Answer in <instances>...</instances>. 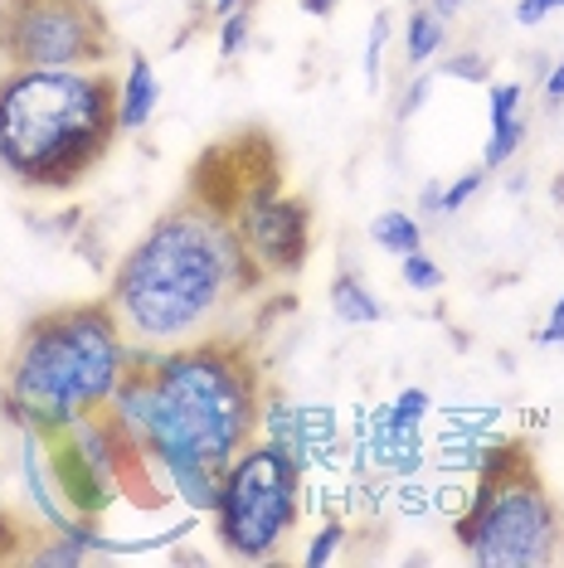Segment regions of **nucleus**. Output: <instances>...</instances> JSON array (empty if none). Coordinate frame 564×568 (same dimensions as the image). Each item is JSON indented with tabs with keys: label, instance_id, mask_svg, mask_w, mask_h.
Returning a JSON list of instances; mask_svg holds the SVG:
<instances>
[{
	"label": "nucleus",
	"instance_id": "aec40b11",
	"mask_svg": "<svg viewBox=\"0 0 564 568\" xmlns=\"http://www.w3.org/2000/svg\"><path fill=\"white\" fill-rule=\"evenodd\" d=\"M384 44H390V10H375V20H370V34H365V54H361V69H365V83L370 88H380Z\"/></svg>",
	"mask_w": 564,
	"mask_h": 568
},
{
	"label": "nucleus",
	"instance_id": "bb28decb",
	"mask_svg": "<svg viewBox=\"0 0 564 568\" xmlns=\"http://www.w3.org/2000/svg\"><path fill=\"white\" fill-rule=\"evenodd\" d=\"M545 98H550V102H564V59L545 73Z\"/></svg>",
	"mask_w": 564,
	"mask_h": 568
},
{
	"label": "nucleus",
	"instance_id": "2eb2a0df",
	"mask_svg": "<svg viewBox=\"0 0 564 568\" xmlns=\"http://www.w3.org/2000/svg\"><path fill=\"white\" fill-rule=\"evenodd\" d=\"M326 302H331V312H336V321H345V326H380V321H384V302L355 273H336V277H331Z\"/></svg>",
	"mask_w": 564,
	"mask_h": 568
},
{
	"label": "nucleus",
	"instance_id": "cd10ccee",
	"mask_svg": "<svg viewBox=\"0 0 564 568\" xmlns=\"http://www.w3.org/2000/svg\"><path fill=\"white\" fill-rule=\"evenodd\" d=\"M341 0H302V16H312V20H326L331 10H336Z\"/></svg>",
	"mask_w": 564,
	"mask_h": 568
},
{
	"label": "nucleus",
	"instance_id": "a211bd4d",
	"mask_svg": "<svg viewBox=\"0 0 564 568\" xmlns=\"http://www.w3.org/2000/svg\"><path fill=\"white\" fill-rule=\"evenodd\" d=\"M249 30H253V10L239 6L229 10V16H220V59H239L243 49H249Z\"/></svg>",
	"mask_w": 564,
	"mask_h": 568
},
{
	"label": "nucleus",
	"instance_id": "0eeeda50",
	"mask_svg": "<svg viewBox=\"0 0 564 568\" xmlns=\"http://www.w3.org/2000/svg\"><path fill=\"white\" fill-rule=\"evenodd\" d=\"M118 54L102 0H0L6 69H108Z\"/></svg>",
	"mask_w": 564,
	"mask_h": 568
},
{
	"label": "nucleus",
	"instance_id": "4468645a",
	"mask_svg": "<svg viewBox=\"0 0 564 568\" xmlns=\"http://www.w3.org/2000/svg\"><path fill=\"white\" fill-rule=\"evenodd\" d=\"M443 44H447V20L423 0L404 20V63L409 69H423V63H433L443 54Z\"/></svg>",
	"mask_w": 564,
	"mask_h": 568
},
{
	"label": "nucleus",
	"instance_id": "f8f14e48",
	"mask_svg": "<svg viewBox=\"0 0 564 568\" xmlns=\"http://www.w3.org/2000/svg\"><path fill=\"white\" fill-rule=\"evenodd\" d=\"M521 102H525V88L521 83H492V136H486V151H482L486 171L506 165L521 151V141H525Z\"/></svg>",
	"mask_w": 564,
	"mask_h": 568
},
{
	"label": "nucleus",
	"instance_id": "a878e982",
	"mask_svg": "<svg viewBox=\"0 0 564 568\" xmlns=\"http://www.w3.org/2000/svg\"><path fill=\"white\" fill-rule=\"evenodd\" d=\"M419 214H443V185H439V180H433V185H423Z\"/></svg>",
	"mask_w": 564,
	"mask_h": 568
},
{
	"label": "nucleus",
	"instance_id": "b1692460",
	"mask_svg": "<svg viewBox=\"0 0 564 568\" xmlns=\"http://www.w3.org/2000/svg\"><path fill=\"white\" fill-rule=\"evenodd\" d=\"M429 93H433V73H419V79L404 88L400 108H394V112H400V122H409V118H414V112L423 108V102H429Z\"/></svg>",
	"mask_w": 564,
	"mask_h": 568
},
{
	"label": "nucleus",
	"instance_id": "c756f323",
	"mask_svg": "<svg viewBox=\"0 0 564 568\" xmlns=\"http://www.w3.org/2000/svg\"><path fill=\"white\" fill-rule=\"evenodd\" d=\"M239 6H249V0H214V16H229V10H239Z\"/></svg>",
	"mask_w": 564,
	"mask_h": 568
},
{
	"label": "nucleus",
	"instance_id": "7c9ffc66",
	"mask_svg": "<svg viewBox=\"0 0 564 568\" xmlns=\"http://www.w3.org/2000/svg\"><path fill=\"white\" fill-rule=\"evenodd\" d=\"M0 510H6V490H0Z\"/></svg>",
	"mask_w": 564,
	"mask_h": 568
},
{
	"label": "nucleus",
	"instance_id": "c85d7f7f",
	"mask_svg": "<svg viewBox=\"0 0 564 568\" xmlns=\"http://www.w3.org/2000/svg\"><path fill=\"white\" fill-rule=\"evenodd\" d=\"M429 6H433V10H439V16H443V20H447V16H457V10H463V6H467V0H429Z\"/></svg>",
	"mask_w": 564,
	"mask_h": 568
},
{
	"label": "nucleus",
	"instance_id": "423d86ee",
	"mask_svg": "<svg viewBox=\"0 0 564 568\" xmlns=\"http://www.w3.org/2000/svg\"><path fill=\"white\" fill-rule=\"evenodd\" d=\"M302 515V462L273 437H253L224 467L214 539L243 564H268L288 549Z\"/></svg>",
	"mask_w": 564,
	"mask_h": 568
},
{
	"label": "nucleus",
	"instance_id": "9b49d317",
	"mask_svg": "<svg viewBox=\"0 0 564 568\" xmlns=\"http://www.w3.org/2000/svg\"><path fill=\"white\" fill-rule=\"evenodd\" d=\"M161 108V83H157V69H151V59L132 49L127 54V73H122V93H118V126L127 136L147 132V122L157 118Z\"/></svg>",
	"mask_w": 564,
	"mask_h": 568
},
{
	"label": "nucleus",
	"instance_id": "6ab92c4d",
	"mask_svg": "<svg viewBox=\"0 0 564 568\" xmlns=\"http://www.w3.org/2000/svg\"><path fill=\"white\" fill-rule=\"evenodd\" d=\"M341 539H345V525L336 520V515H331V520L316 525V535H312V545H306L302 564H306V568H326V564L341 554Z\"/></svg>",
	"mask_w": 564,
	"mask_h": 568
},
{
	"label": "nucleus",
	"instance_id": "6e6552de",
	"mask_svg": "<svg viewBox=\"0 0 564 568\" xmlns=\"http://www.w3.org/2000/svg\"><path fill=\"white\" fill-rule=\"evenodd\" d=\"M234 224H239L243 243H249L253 263L268 273V282L302 273L306 253H312V210H306V200L273 185V190H263V195L243 200Z\"/></svg>",
	"mask_w": 564,
	"mask_h": 568
},
{
	"label": "nucleus",
	"instance_id": "1a4fd4ad",
	"mask_svg": "<svg viewBox=\"0 0 564 568\" xmlns=\"http://www.w3.org/2000/svg\"><path fill=\"white\" fill-rule=\"evenodd\" d=\"M263 423H268V437L282 443L298 462H316V457H331L341 443V428H336V413L331 408H298V404H273L263 408Z\"/></svg>",
	"mask_w": 564,
	"mask_h": 568
},
{
	"label": "nucleus",
	"instance_id": "f3484780",
	"mask_svg": "<svg viewBox=\"0 0 564 568\" xmlns=\"http://www.w3.org/2000/svg\"><path fill=\"white\" fill-rule=\"evenodd\" d=\"M400 277H404V287L409 292H439L443 287V267H439V257H429V253H404L400 257Z\"/></svg>",
	"mask_w": 564,
	"mask_h": 568
},
{
	"label": "nucleus",
	"instance_id": "20e7f679",
	"mask_svg": "<svg viewBox=\"0 0 564 568\" xmlns=\"http://www.w3.org/2000/svg\"><path fill=\"white\" fill-rule=\"evenodd\" d=\"M118 93L122 79L108 69L0 73V165L10 180L34 195H69L122 136Z\"/></svg>",
	"mask_w": 564,
	"mask_h": 568
},
{
	"label": "nucleus",
	"instance_id": "39448f33",
	"mask_svg": "<svg viewBox=\"0 0 564 568\" xmlns=\"http://www.w3.org/2000/svg\"><path fill=\"white\" fill-rule=\"evenodd\" d=\"M453 529L463 554L482 568H545L560 559L564 515L535 467L531 443H486Z\"/></svg>",
	"mask_w": 564,
	"mask_h": 568
},
{
	"label": "nucleus",
	"instance_id": "412c9836",
	"mask_svg": "<svg viewBox=\"0 0 564 568\" xmlns=\"http://www.w3.org/2000/svg\"><path fill=\"white\" fill-rule=\"evenodd\" d=\"M482 185H486V165H472V171H463L453 185H443V214H457Z\"/></svg>",
	"mask_w": 564,
	"mask_h": 568
},
{
	"label": "nucleus",
	"instance_id": "5701e85b",
	"mask_svg": "<svg viewBox=\"0 0 564 568\" xmlns=\"http://www.w3.org/2000/svg\"><path fill=\"white\" fill-rule=\"evenodd\" d=\"M555 10H564V0H516V24L521 30H535V24H545Z\"/></svg>",
	"mask_w": 564,
	"mask_h": 568
},
{
	"label": "nucleus",
	"instance_id": "393cba45",
	"mask_svg": "<svg viewBox=\"0 0 564 568\" xmlns=\"http://www.w3.org/2000/svg\"><path fill=\"white\" fill-rule=\"evenodd\" d=\"M541 345H564V296L555 302V312H550V321L541 326V335H535Z\"/></svg>",
	"mask_w": 564,
	"mask_h": 568
},
{
	"label": "nucleus",
	"instance_id": "ddd939ff",
	"mask_svg": "<svg viewBox=\"0 0 564 568\" xmlns=\"http://www.w3.org/2000/svg\"><path fill=\"white\" fill-rule=\"evenodd\" d=\"M165 490L175 500H185L195 515H210L220 506V486H224V467H210V462H175V467L161 471Z\"/></svg>",
	"mask_w": 564,
	"mask_h": 568
},
{
	"label": "nucleus",
	"instance_id": "7ed1b4c3",
	"mask_svg": "<svg viewBox=\"0 0 564 568\" xmlns=\"http://www.w3.org/2000/svg\"><path fill=\"white\" fill-rule=\"evenodd\" d=\"M137 345L108 302H69L30 316L0 365V413L20 433H63L108 413Z\"/></svg>",
	"mask_w": 564,
	"mask_h": 568
},
{
	"label": "nucleus",
	"instance_id": "4be33fe9",
	"mask_svg": "<svg viewBox=\"0 0 564 568\" xmlns=\"http://www.w3.org/2000/svg\"><path fill=\"white\" fill-rule=\"evenodd\" d=\"M439 73L463 79V83H492V69H486L482 54H447V59H439Z\"/></svg>",
	"mask_w": 564,
	"mask_h": 568
},
{
	"label": "nucleus",
	"instance_id": "f03ea898",
	"mask_svg": "<svg viewBox=\"0 0 564 568\" xmlns=\"http://www.w3.org/2000/svg\"><path fill=\"white\" fill-rule=\"evenodd\" d=\"M263 369L249 335L137 351L108 418L157 476L175 462L229 467L263 428Z\"/></svg>",
	"mask_w": 564,
	"mask_h": 568
},
{
	"label": "nucleus",
	"instance_id": "9d476101",
	"mask_svg": "<svg viewBox=\"0 0 564 568\" xmlns=\"http://www.w3.org/2000/svg\"><path fill=\"white\" fill-rule=\"evenodd\" d=\"M20 481L30 490L40 525H49V529L73 525V510L63 506V496H59V481H54V471H49V452H44L40 433H20Z\"/></svg>",
	"mask_w": 564,
	"mask_h": 568
},
{
	"label": "nucleus",
	"instance_id": "dca6fc26",
	"mask_svg": "<svg viewBox=\"0 0 564 568\" xmlns=\"http://www.w3.org/2000/svg\"><path fill=\"white\" fill-rule=\"evenodd\" d=\"M370 243H375L380 253H390V257L419 253L423 248L419 214H409V210H384V214H375V219H370Z\"/></svg>",
	"mask_w": 564,
	"mask_h": 568
},
{
	"label": "nucleus",
	"instance_id": "f257e3e1",
	"mask_svg": "<svg viewBox=\"0 0 564 568\" xmlns=\"http://www.w3.org/2000/svg\"><path fill=\"white\" fill-rule=\"evenodd\" d=\"M268 287L234 214L185 185V195L118 257L108 296L122 335L137 351L243 335V312Z\"/></svg>",
	"mask_w": 564,
	"mask_h": 568
}]
</instances>
